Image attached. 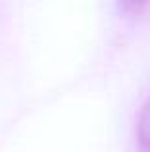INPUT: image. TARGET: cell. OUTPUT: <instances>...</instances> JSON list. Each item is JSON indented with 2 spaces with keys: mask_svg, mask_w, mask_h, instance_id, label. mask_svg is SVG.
<instances>
[{
  "mask_svg": "<svg viewBox=\"0 0 150 152\" xmlns=\"http://www.w3.org/2000/svg\"><path fill=\"white\" fill-rule=\"evenodd\" d=\"M148 0H117V6L123 14H141Z\"/></svg>",
  "mask_w": 150,
  "mask_h": 152,
  "instance_id": "2",
  "label": "cell"
},
{
  "mask_svg": "<svg viewBox=\"0 0 150 152\" xmlns=\"http://www.w3.org/2000/svg\"><path fill=\"white\" fill-rule=\"evenodd\" d=\"M137 142L139 152H150V98L143 104L137 123Z\"/></svg>",
  "mask_w": 150,
  "mask_h": 152,
  "instance_id": "1",
  "label": "cell"
}]
</instances>
